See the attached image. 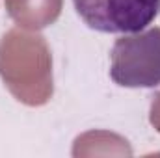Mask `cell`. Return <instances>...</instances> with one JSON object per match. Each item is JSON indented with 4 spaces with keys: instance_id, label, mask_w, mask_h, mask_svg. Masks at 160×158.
Masks as SVG:
<instances>
[{
    "instance_id": "277c9868",
    "label": "cell",
    "mask_w": 160,
    "mask_h": 158,
    "mask_svg": "<svg viewBox=\"0 0 160 158\" xmlns=\"http://www.w3.org/2000/svg\"><path fill=\"white\" fill-rule=\"evenodd\" d=\"M9 17L24 28L38 30L52 24L62 13V0H4Z\"/></svg>"
},
{
    "instance_id": "7a4b0ae2",
    "label": "cell",
    "mask_w": 160,
    "mask_h": 158,
    "mask_svg": "<svg viewBox=\"0 0 160 158\" xmlns=\"http://www.w3.org/2000/svg\"><path fill=\"white\" fill-rule=\"evenodd\" d=\"M110 77L123 87L160 86V28H149L114 43Z\"/></svg>"
},
{
    "instance_id": "6da1fadb",
    "label": "cell",
    "mask_w": 160,
    "mask_h": 158,
    "mask_svg": "<svg viewBox=\"0 0 160 158\" xmlns=\"http://www.w3.org/2000/svg\"><path fill=\"white\" fill-rule=\"evenodd\" d=\"M0 77L17 101L28 106L48 102L52 97V58L45 37L9 30L0 39Z\"/></svg>"
},
{
    "instance_id": "3957f363",
    "label": "cell",
    "mask_w": 160,
    "mask_h": 158,
    "mask_svg": "<svg viewBox=\"0 0 160 158\" xmlns=\"http://www.w3.org/2000/svg\"><path fill=\"white\" fill-rule=\"evenodd\" d=\"M80 19L104 34H136L160 13V0H73Z\"/></svg>"
},
{
    "instance_id": "5b68a950",
    "label": "cell",
    "mask_w": 160,
    "mask_h": 158,
    "mask_svg": "<svg viewBox=\"0 0 160 158\" xmlns=\"http://www.w3.org/2000/svg\"><path fill=\"white\" fill-rule=\"evenodd\" d=\"M151 125L160 132V91L155 95L153 104H151Z\"/></svg>"
}]
</instances>
